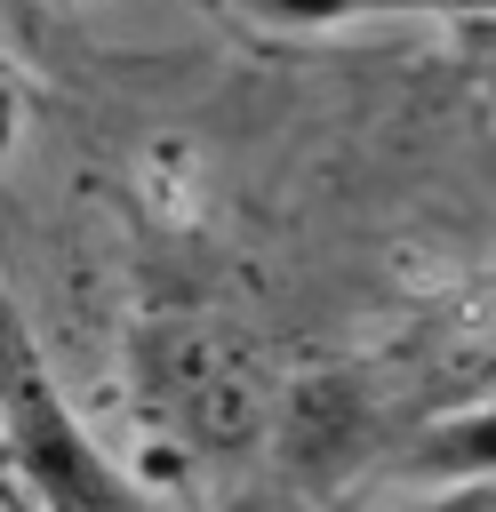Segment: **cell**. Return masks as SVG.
I'll return each mask as SVG.
<instances>
[{"label":"cell","instance_id":"6da1fadb","mask_svg":"<svg viewBox=\"0 0 496 512\" xmlns=\"http://www.w3.org/2000/svg\"><path fill=\"white\" fill-rule=\"evenodd\" d=\"M8 360H16V384H8V448H16V472H24L56 512H144V504L96 464V448L80 440V424L56 408V392L40 384L24 336H8Z\"/></svg>","mask_w":496,"mask_h":512},{"label":"cell","instance_id":"7a4b0ae2","mask_svg":"<svg viewBox=\"0 0 496 512\" xmlns=\"http://www.w3.org/2000/svg\"><path fill=\"white\" fill-rule=\"evenodd\" d=\"M160 384H168L176 416H184L200 440H216V448L248 440V424H256V408H264V376H256V360H248V344L224 336V328H176V336L160 344Z\"/></svg>","mask_w":496,"mask_h":512},{"label":"cell","instance_id":"3957f363","mask_svg":"<svg viewBox=\"0 0 496 512\" xmlns=\"http://www.w3.org/2000/svg\"><path fill=\"white\" fill-rule=\"evenodd\" d=\"M456 464H496V416L488 424H472V432H456V448H448Z\"/></svg>","mask_w":496,"mask_h":512}]
</instances>
